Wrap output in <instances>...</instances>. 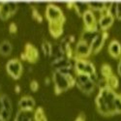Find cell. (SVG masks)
Segmentation results:
<instances>
[{
	"label": "cell",
	"instance_id": "6da1fadb",
	"mask_svg": "<svg viewBox=\"0 0 121 121\" xmlns=\"http://www.w3.org/2000/svg\"><path fill=\"white\" fill-rule=\"evenodd\" d=\"M46 17L48 22L49 33L54 39L59 38L63 34L65 16L61 9L54 4H48L46 8Z\"/></svg>",
	"mask_w": 121,
	"mask_h": 121
},
{
	"label": "cell",
	"instance_id": "7a4b0ae2",
	"mask_svg": "<svg viewBox=\"0 0 121 121\" xmlns=\"http://www.w3.org/2000/svg\"><path fill=\"white\" fill-rule=\"evenodd\" d=\"M52 82L54 84V92L56 95L61 94L76 85V78L73 74L63 75L59 72H53Z\"/></svg>",
	"mask_w": 121,
	"mask_h": 121
},
{
	"label": "cell",
	"instance_id": "3957f363",
	"mask_svg": "<svg viewBox=\"0 0 121 121\" xmlns=\"http://www.w3.org/2000/svg\"><path fill=\"white\" fill-rule=\"evenodd\" d=\"M82 21L84 24L83 30L91 32H99L98 30V19L95 16V13H93L91 10H87L82 16Z\"/></svg>",
	"mask_w": 121,
	"mask_h": 121
},
{
	"label": "cell",
	"instance_id": "277c9868",
	"mask_svg": "<svg viewBox=\"0 0 121 121\" xmlns=\"http://www.w3.org/2000/svg\"><path fill=\"white\" fill-rule=\"evenodd\" d=\"M6 71L14 79H18L22 74V65L17 58L9 60L6 64Z\"/></svg>",
	"mask_w": 121,
	"mask_h": 121
},
{
	"label": "cell",
	"instance_id": "5b68a950",
	"mask_svg": "<svg viewBox=\"0 0 121 121\" xmlns=\"http://www.w3.org/2000/svg\"><path fill=\"white\" fill-rule=\"evenodd\" d=\"M92 54L90 45L86 42L79 40L77 43L76 48L74 49V58H80V59H86L88 56Z\"/></svg>",
	"mask_w": 121,
	"mask_h": 121
},
{
	"label": "cell",
	"instance_id": "8992f818",
	"mask_svg": "<svg viewBox=\"0 0 121 121\" xmlns=\"http://www.w3.org/2000/svg\"><path fill=\"white\" fill-rule=\"evenodd\" d=\"M108 34L107 31H101L96 35V37L93 39L92 43L90 44V48H91L92 54L98 53L100 50L103 48V47L105 45V42H106V40L108 39Z\"/></svg>",
	"mask_w": 121,
	"mask_h": 121
},
{
	"label": "cell",
	"instance_id": "52a82bcc",
	"mask_svg": "<svg viewBox=\"0 0 121 121\" xmlns=\"http://www.w3.org/2000/svg\"><path fill=\"white\" fill-rule=\"evenodd\" d=\"M22 59L29 63H36L39 59V52L38 49L31 44H26L24 52L22 53Z\"/></svg>",
	"mask_w": 121,
	"mask_h": 121
},
{
	"label": "cell",
	"instance_id": "ba28073f",
	"mask_svg": "<svg viewBox=\"0 0 121 121\" xmlns=\"http://www.w3.org/2000/svg\"><path fill=\"white\" fill-rule=\"evenodd\" d=\"M50 66H52L53 72H57V71H60V70H63V69H74L72 60L68 59L67 57H62L59 59L52 60Z\"/></svg>",
	"mask_w": 121,
	"mask_h": 121
},
{
	"label": "cell",
	"instance_id": "9c48e42d",
	"mask_svg": "<svg viewBox=\"0 0 121 121\" xmlns=\"http://www.w3.org/2000/svg\"><path fill=\"white\" fill-rule=\"evenodd\" d=\"M36 103L35 100L31 96H23L21 100L18 101V108L19 110H23V112H31L35 108Z\"/></svg>",
	"mask_w": 121,
	"mask_h": 121
},
{
	"label": "cell",
	"instance_id": "30bf717a",
	"mask_svg": "<svg viewBox=\"0 0 121 121\" xmlns=\"http://www.w3.org/2000/svg\"><path fill=\"white\" fill-rule=\"evenodd\" d=\"M114 22V17L112 16V15H105V16H102L99 21H98V25L100 27V29L102 31H107L108 28L112 27V25L113 24Z\"/></svg>",
	"mask_w": 121,
	"mask_h": 121
},
{
	"label": "cell",
	"instance_id": "8fae6325",
	"mask_svg": "<svg viewBox=\"0 0 121 121\" xmlns=\"http://www.w3.org/2000/svg\"><path fill=\"white\" fill-rule=\"evenodd\" d=\"M108 53L112 58H120L121 57V45L117 40H112L109 43L108 48Z\"/></svg>",
	"mask_w": 121,
	"mask_h": 121
},
{
	"label": "cell",
	"instance_id": "7c38bea8",
	"mask_svg": "<svg viewBox=\"0 0 121 121\" xmlns=\"http://www.w3.org/2000/svg\"><path fill=\"white\" fill-rule=\"evenodd\" d=\"M12 16L9 3H0V18L2 21H7Z\"/></svg>",
	"mask_w": 121,
	"mask_h": 121
},
{
	"label": "cell",
	"instance_id": "4fadbf2b",
	"mask_svg": "<svg viewBox=\"0 0 121 121\" xmlns=\"http://www.w3.org/2000/svg\"><path fill=\"white\" fill-rule=\"evenodd\" d=\"M77 87H78V89H79L83 94H85V95H90V94H91V93L94 91V89H95V87H96V83L93 82L92 80H89L88 82H86V83H84V84H82V85H78V86H77Z\"/></svg>",
	"mask_w": 121,
	"mask_h": 121
},
{
	"label": "cell",
	"instance_id": "5bb4252c",
	"mask_svg": "<svg viewBox=\"0 0 121 121\" xmlns=\"http://www.w3.org/2000/svg\"><path fill=\"white\" fill-rule=\"evenodd\" d=\"M13 50V46L9 41L5 40V41L0 43V54L2 56H9L11 54Z\"/></svg>",
	"mask_w": 121,
	"mask_h": 121
},
{
	"label": "cell",
	"instance_id": "9a60e30c",
	"mask_svg": "<svg viewBox=\"0 0 121 121\" xmlns=\"http://www.w3.org/2000/svg\"><path fill=\"white\" fill-rule=\"evenodd\" d=\"M87 4H88L89 10H91V11L94 13L98 12L99 14L107 7V3H102V2H90Z\"/></svg>",
	"mask_w": 121,
	"mask_h": 121
},
{
	"label": "cell",
	"instance_id": "2e32d148",
	"mask_svg": "<svg viewBox=\"0 0 121 121\" xmlns=\"http://www.w3.org/2000/svg\"><path fill=\"white\" fill-rule=\"evenodd\" d=\"M74 8H75V11H76L77 15L78 17H82L87 10H89L87 3H74Z\"/></svg>",
	"mask_w": 121,
	"mask_h": 121
},
{
	"label": "cell",
	"instance_id": "e0dca14e",
	"mask_svg": "<svg viewBox=\"0 0 121 121\" xmlns=\"http://www.w3.org/2000/svg\"><path fill=\"white\" fill-rule=\"evenodd\" d=\"M99 32H91V31H87V30H83V33L82 34V39L80 40H82V41H84V42H86L87 44L90 45L92 43L93 39L96 37V35Z\"/></svg>",
	"mask_w": 121,
	"mask_h": 121
},
{
	"label": "cell",
	"instance_id": "ac0fdd59",
	"mask_svg": "<svg viewBox=\"0 0 121 121\" xmlns=\"http://www.w3.org/2000/svg\"><path fill=\"white\" fill-rule=\"evenodd\" d=\"M42 50H43V53L45 54V56L52 57V52H53V46L48 41H44L42 43Z\"/></svg>",
	"mask_w": 121,
	"mask_h": 121
},
{
	"label": "cell",
	"instance_id": "d6986e66",
	"mask_svg": "<svg viewBox=\"0 0 121 121\" xmlns=\"http://www.w3.org/2000/svg\"><path fill=\"white\" fill-rule=\"evenodd\" d=\"M106 80H107L108 87L110 88V89H112V90H115L119 86V80H118L117 77L114 76V75H112V76H110L109 78H106Z\"/></svg>",
	"mask_w": 121,
	"mask_h": 121
},
{
	"label": "cell",
	"instance_id": "ffe728a7",
	"mask_svg": "<svg viewBox=\"0 0 121 121\" xmlns=\"http://www.w3.org/2000/svg\"><path fill=\"white\" fill-rule=\"evenodd\" d=\"M34 121H48L42 108H37L34 112Z\"/></svg>",
	"mask_w": 121,
	"mask_h": 121
},
{
	"label": "cell",
	"instance_id": "44dd1931",
	"mask_svg": "<svg viewBox=\"0 0 121 121\" xmlns=\"http://www.w3.org/2000/svg\"><path fill=\"white\" fill-rule=\"evenodd\" d=\"M1 100H2V103H3L4 109H7V110H9V112H12V110H13L12 101H11V99L8 97V95L2 94L1 95Z\"/></svg>",
	"mask_w": 121,
	"mask_h": 121
},
{
	"label": "cell",
	"instance_id": "7402d4cb",
	"mask_svg": "<svg viewBox=\"0 0 121 121\" xmlns=\"http://www.w3.org/2000/svg\"><path fill=\"white\" fill-rule=\"evenodd\" d=\"M101 74H102V76H103L104 78H108L110 76H112L113 73H112V67H110L108 64L102 65V67H101Z\"/></svg>",
	"mask_w": 121,
	"mask_h": 121
},
{
	"label": "cell",
	"instance_id": "603a6c76",
	"mask_svg": "<svg viewBox=\"0 0 121 121\" xmlns=\"http://www.w3.org/2000/svg\"><path fill=\"white\" fill-rule=\"evenodd\" d=\"M11 116H12V112H9L7 109H3L1 114H0V117H1L4 121H9Z\"/></svg>",
	"mask_w": 121,
	"mask_h": 121
},
{
	"label": "cell",
	"instance_id": "cb8c5ba5",
	"mask_svg": "<svg viewBox=\"0 0 121 121\" xmlns=\"http://www.w3.org/2000/svg\"><path fill=\"white\" fill-rule=\"evenodd\" d=\"M114 107L116 108L117 113H121V97L118 94L114 100Z\"/></svg>",
	"mask_w": 121,
	"mask_h": 121
},
{
	"label": "cell",
	"instance_id": "d4e9b609",
	"mask_svg": "<svg viewBox=\"0 0 121 121\" xmlns=\"http://www.w3.org/2000/svg\"><path fill=\"white\" fill-rule=\"evenodd\" d=\"M32 16H33V17L36 19L38 22H43V17L39 14L38 10H36V9H33L32 10Z\"/></svg>",
	"mask_w": 121,
	"mask_h": 121
},
{
	"label": "cell",
	"instance_id": "484cf974",
	"mask_svg": "<svg viewBox=\"0 0 121 121\" xmlns=\"http://www.w3.org/2000/svg\"><path fill=\"white\" fill-rule=\"evenodd\" d=\"M29 86H30V89H31L33 92H36L37 90L39 89V83H38V82H37L36 79L31 80V82H30Z\"/></svg>",
	"mask_w": 121,
	"mask_h": 121
},
{
	"label": "cell",
	"instance_id": "4316f807",
	"mask_svg": "<svg viewBox=\"0 0 121 121\" xmlns=\"http://www.w3.org/2000/svg\"><path fill=\"white\" fill-rule=\"evenodd\" d=\"M9 6H10V9H11V13H12V15L14 16V15L17 13V11L18 5H17V3H15V2H9Z\"/></svg>",
	"mask_w": 121,
	"mask_h": 121
},
{
	"label": "cell",
	"instance_id": "83f0119b",
	"mask_svg": "<svg viewBox=\"0 0 121 121\" xmlns=\"http://www.w3.org/2000/svg\"><path fill=\"white\" fill-rule=\"evenodd\" d=\"M115 17L121 21V3H116V14Z\"/></svg>",
	"mask_w": 121,
	"mask_h": 121
},
{
	"label": "cell",
	"instance_id": "f1b7e54d",
	"mask_svg": "<svg viewBox=\"0 0 121 121\" xmlns=\"http://www.w3.org/2000/svg\"><path fill=\"white\" fill-rule=\"evenodd\" d=\"M9 31H10V33H11V34L17 33V25L15 23H11V24H10V27H9Z\"/></svg>",
	"mask_w": 121,
	"mask_h": 121
},
{
	"label": "cell",
	"instance_id": "f546056e",
	"mask_svg": "<svg viewBox=\"0 0 121 121\" xmlns=\"http://www.w3.org/2000/svg\"><path fill=\"white\" fill-rule=\"evenodd\" d=\"M117 72H118V75L121 77V57L119 58V61L117 64Z\"/></svg>",
	"mask_w": 121,
	"mask_h": 121
},
{
	"label": "cell",
	"instance_id": "4dcf8cb0",
	"mask_svg": "<svg viewBox=\"0 0 121 121\" xmlns=\"http://www.w3.org/2000/svg\"><path fill=\"white\" fill-rule=\"evenodd\" d=\"M75 121H85V118H84V115L83 114H79Z\"/></svg>",
	"mask_w": 121,
	"mask_h": 121
},
{
	"label": "cell",
	"instance_id": "1f68e13d",
	"mask_svg": "<svg viewBox=\"0 0 121 121\" xmlns=\"http://www.w3.org/2000/svg\"><path fill=\"white\" fill-rule=\"evenodd\" d=\"M3 109H4V107H3V103H2V100H1V95H0V114H1Z\"/></svg>",
	"mask_w": 121,
	"mask_h": 121
},
{
	"label": "cell",
	"instance_id": "d6a6232c",
	"mask_svg": "<svg viewBox=\"0 0 121 121\" xmlns=\"http://www.w3.org/2000/svg\"><path fill=\"white\" fill-rule=\"evenodd\" d=\"M16 90H17V92H19V86L18 85L16 86Z\"/></svg>",
	"mask_w": 121,
	"mask_h": 121
},
{
	"label": "cell",
	"instance_id": "836d02e7",
	"mask_svg": "<svg viewBox=\"0 0 121 121\" xmlns=\"http://www.w3.org/2000/svg\"><path fill=\"white\" fill-rule=\"evenodd\" d=\"M0 121H4V120H3V119H2L1 117H0Z\"/></svg>",
	"mask_w": 121,
	"mask_h": 121
}]
</instances>
